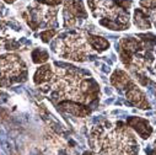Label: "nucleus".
<instances>
[{
  "label": "nucleus",
  "mask_w": 156,
  "mask_h": 155,
  "mask_svg": "<svg viewBox=\"0 0 156 155\" xmlns=\"http://www.w3.org/2000/svg\"><path fill=\"white\" fill-rule=\"evenodd\" d=\"M41 89L59 102L69 100L89 105L98 97L97 84L74 67L54 68L51 81Z\"/></svg>",
  "instance_id": "nucleus-1"
},
{
  "label": "nucleus",
  "mask_w": 156,
  "mask_h": 155,
  "mask_svg": "<svg viewBox=\"0 0 156 155\" xmlns=\"http://www.w3.org/2000/svg\"><path fill=\"white\" fill-rule=\"evenodd\" d=\"M89 144L97 155H139V143L122 122H102L89 135Z\"/></svg>",
  "instance_id": "nucleus-2"
},
{
  "label": "nucleus",
  "mask_w": 156,
  "mask_h": 155,
  "mask_svg": "<svg viewBox=\"0 0 156 155\" xmlns=\"http://www.w3.org/2000/svg\"><path fill=\"white\" fill-rule=\"evenodd\" d=\"M90 49L87 36L81 32H71L59 38L54 48L58 56L74 62H85L90 56Z\"/></svg>",
  "instance_id": "nucleus-3"
},
{
  "label": "nucleus",
  "mask_w": 156,
  "mask_h": 155,
  "mask_svg": "<svg viewBox=\"0 0 156 155\" xmlns=\"http://www.w3.org/2000/svg\"><path fill=\"white\" fill-rule=\"evenodd\" d=\"M27 69L23 60L15 54L0 56V86H9L26 80Z\"/></svg>",
  "instance_id": "nucleus-4"
},
{
  "label": "nucleus",
  "mask_w": 156,
  "mask_h": 155,
  "mask_svg": "<svg viewBox=\"0 0 156 155\" xmlns=\"http://www.w3.org/2000/svg\"><path fill=\"white\" fill-rule=\"evenodd\" d=\"M57 13L58 10L55 8H51L47 5H42L34 3L33 5L28 6V10L26 14H23L28 26L32 30H37L41 26L44 27H52L57 23Z\"/></svg>",
  "instance_id": "nucleus-5"
},
{
  "label": "nucleus",
  "mask_w": 156,
  "mask_h": 155,
  "mask_svg": "<svg viewBox=\"0 0 156 155\" xmlns=\"http://www.w3.org/2000/svg\"><path fill=\"white\" fill-rule=\"evenodd\" d=\"M63 17L65 28L75 27L80 19H86L87 13L81 0H64Z\"/></svg>",
  "instance_id": "nucleus-6"
},
{
  "label": "nucleus",
  "mask_w": 156,
  "mask_h": 155,
  "mask_svg": "<svg viewBox=\"0 0 156 155\" xmlns=\"http://www.w3.org/2000/svg\"><path fill=\"white\" fill-rule=\"evenodd\" d=\"M126 96H127V100L132 105L136 106L138 108H140V110L150 108V103H149L145 94L141 91V89L138 85L134 84V81L126 89Z\"/></svg>",
  "instance_id": "nucleus-7"
},
{
  "label": "nucleus",
  "mask_w": 156,
  "mask_h": 155,
  "mask_svg": "<svg viewBox=\"0 0 156 155\" xmlns=\"http://www.w3.org/2000/svg\"><path fill=\"white\" fill-rule=\"evenodd\" d=\"M127 126L130 127L132 129H134L143 139H149L152 134V127L150 126L149 121L141 117H129L127 121Z\"/></svg>",
  "instance_id": "nucleus-8"
},
{
  "label": "nucleus",
  "mask_w": 156,
  "mask_h": 155,
  "mask_svg": "<svg viewBox=\"0 0 156 155\" xmlns=\"http://www.w3.org/2000/svg\"><path fill=\"white\" fill-rule=\"evenodd\" d=\"M58 107L62 108L63 111L68 112V113H71V114L76 116V117H85V116H87L90 113V108H87L84 103L69 101V100L60 101L58 103Z\"/></svg>",
  "instance_id": "nucleus-9"
},
{
  "label": "nucleus",
  "mask_w": 156,
  "mask_h": 155,
  "mask_svg": "<svg viewBox=\"0 0 156 155\" xmlns=\"http://www.w3.org/2000/svg\"><path fill=\"white\" fill-rule=\"evenodd\" d=\"M111 83L114 88H117L119 91H126V89L133 83L132 78L128 75V73H126L124 70L117 69L112 75H111Z\"/></svg>",
  "instance_id": "nucleus-10"
},
{
  "label": "nucleus",
  "mask_w": 156,
  "mask_h": 155,
  "mask_svg": "<svg viewBox=\"0 0 156 155\" xmlns=\"http://www.w3.org/2000/svg\"><path fill=\"white\" fill-rule=\"evenodd\" d=\"M52 76H53V68H52V65L46 64L36 70L34 76H33V81L36 85L43 88L51 81Z\"/></svg>",
  "instance_id": "nucleus-11"
},
{
  "label": "nucleus",
  "mask_w": 156,
  "mask_h": 155,
  "mask_svg": "<svg viewBox=\"0 0 156 155\" xmlns=\"http://www.w3.org/2000/svg\"><path fill=\"white\" fill-rule=\"evenodd\" d=\"M133 22L140 30L151 28V19L143 9H135L134 15H133Z\"/></svg>",
  "instance_id": "nucleus-12"
},
{
  "label": "nucleus",
  "mask_w": 156,
  "mask_h": 155,
  "mask_svg": "<svg viewBox=\"0 0 156 155\" xmlns=\"http://www.w3.org/2000/svg\"><path fill=\"white\" fill-rule=\"evenodd\" d=\"M87 42L90 47L97 52H105L109 48V42L105 40L101 36H95V34H87Z\"/></svg>",
  "instance_id": "nucleus-13"
},
{
  "label": "nucleus",
  "mask_w": 156,
  "mask_h": 155,
  "mask_svg": "<svg viewBox=\"0 0 156 155\" xmlns=\"http://www.w3.org/2000/svg\"><path fill=\"white\" fill-rule=\"evenodd\" d=\"M48 59V53L46 51H42V49H34L32 52V60L33 63L36 64H42L44 62H47Z\"/></svg>",
  "instance_id": "nucleus-14"
},
{
  "label": "nucleus",
  "mask_w": 156,
  "mask_h": 155,
  "mask_svg": "<svg viewBox=\"0 0 156 155\" xmlns=\"http://www.w3.org/2000/svg\"><path fill=\"white\" fill-rule=\"evenodd\" d=\"M57 34V30H53V28H48V30H44L42 33H41V40L42 42L44 43H48L52 38Z\"/></svg>",
  "instance_id": "nucleus-15"
},
{
  "label": "nucleus",
  "mask_w": 156,
  "mask_h": 155,
  "mask_svg": "<svg viewBox=\"0 0 156 155\" xmlns=\"http://www.w3.org/2000/svg\"><path fill=\"white\" fill-rule=\"evenodd\" d=\"M36 3L42 4V5H47L51 8H57L62 3H64V0H36Z\"/></svg>",
  "instance_id": "nucleus-16"
},
{
  "label": "nucleus",
  "mask_w": 156,
  "mask_h": 155,
  "mask_svg": "<svg viewBox=\"0 0 156 155\" xmlns=\"http://www.w3.org/2000/svg\"><path fill=\"white\" fill-rule=\"evenodd\" d=\"M140 6L146 10H155L156 9V0H140Z\"/></svg>",
  "instance_id": "nucleus-17"
},
{
  "label": "nucleus",
  "mask_w": 156,
  "mask_h": 155,
  "mask_svg": "<svg viewBox=\"0 0 156 155\" xmlns=\"http://www.w3.org/2000/svg\"><path fill=\"white\" fill-rule=\"evenodd\" d=\"M6 38H4V28L0 26V46H3V43L5 42Z\"/></svg>",
  "instance_id": "nucleus-18"
},
{
  "label": "nucleus",
  "mask_w": 156,
  "mask_h": 155,
  "mask_svg": "<svg viewBox=\"0 0 156 155\" xmlns=\"http://www.w3.org/2000/svg\"><path fill=\"white\" fill-rule=\"evenodd\" d=\"M150 17H151V21L154 22V25L156 26V9H155V10H151V13H150Z\"/></svg>",
  "instance_id": "nucleus-19"
},
{
  "label": "nucleus",
  "mask_w": 156,
  "mask_h": 155,
  "mask_svg": "<svg viewBox=\"0 0 156 155\" xmlns=\"http://www.w3.org/2000/svg\"><path fill=\"white\" fill-rule=\"evenodd\" d=\"M83 155H97L96 153H94V151H85Z\"/></svg>",
  "instance_id": "nucleus-20"
},
{
  "label": "nucleus",
  "mask_w": 156,
  "mask_h": 155,
  "mask_svg": "<svg viewBox=\"0 0 156 155\" xmlns=\"http://www.w3.org/2000/svg\"><path fill=\"white\" fill-rule=\"evenodd\" d=\"M3 2H5L6 4H12V3H15L16 0H3Z\"/></svg>",
  "instance_id": "nucleus-21"
},
{
  "label": "nucleus",
  "mask_w": 156,
  "mask_h": 155,
  "mask_svg": "<svg viewBox=\"0 0 156 155\" xmlns=\"http://www.w3.org/2000/svg\"><path fill=\"white\" fill-rule=\"evenodd\" d=\"M152 155H156V142H155V145H154V150H152Z\"/></svg>",
  "instance_id": "nucleus-22"
},
{
  "label": "nucleus",
  "mask_w": 156,
  "mask_h": 155,
  "mask_svg": "<svg viewBox=\"0 0 156 155\" xmlns=\"http://www.w3.org/2000/svg\"><path fill=\"white\" fill-rule=\"evenodd\" d=\"M0 8H2V6H0Z\"/></svg>",
  "instance_id": "nucleus-23"
}]
</instances>
